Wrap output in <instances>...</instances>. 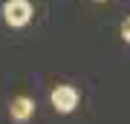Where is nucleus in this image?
Masks as SVG:
<instances>
[{"instance_id":"obj_1","label":"nucleus","mask_w":130,"mask_h":124,"mask_svg":"<svg viewBox=\"0 0 130 124\" xmlns=\"http://www.w3.org/2000/svg\"><path fill=\"white\" fill-rule=\"evenodd\" d=\"M32 3L29 0H6L3 3V20L9 23L12 29H20L32 20Z\"/></svg>"},{"instance_id":"obj_2","label":"nucleus","mask_w":130,"mask_h":124,"mask_svg":"<svg viewBox=\"0 0 130 124\" xmlns=\"http://www.w3.org/2000/svg\"><path fill=\"white\" fill-rule=\"evenodd\" d=\"M49 101H52V107H55V113H61V115H70L75 107H78L81 95H78V90H75L72 84H58V87L52 90Z\"/></svg>"},{"instance_id":"obj_3","label":"nucleus","mask_w":130,"mask_h":124,"mask_svg":"<svg viewBox=\"0 0 130 124\" xmlns=\"http://www.w3.org/2000/svg\"><path fill=\"white\" fill-rule=\"evenodd\" d=\"M32 113H35V101L29 95H18V98H12V104H9V115H12V121H29L32 118Z\"/></svg>"},{"instance_id":"obj_4","label":"nucleus","mask_w":130,"mask_h":124,"mask_svg":"<svg viewBox=\"0 0 130 124\" xmlns=\"http://www.w3.org/2000/svg\"><path fill=\"white\" fill-rule=\"evenodd\" d=\"M121 41L130 43V17H124V23H121Z\"/></svg>"},{"instance_id":"obj_5","label":"nucleus","mask_w":130,"mask_h":124,"mask_svg":"<svg viewBox=\"0 0 130 124\" xmlns=\"http://www.w3.org/2000/svg\"><path fill=\"white\" fill-rule=\"evenodd\" d=\"M98 3H104V0H98Z\"/></svg>"}]
</instances>
